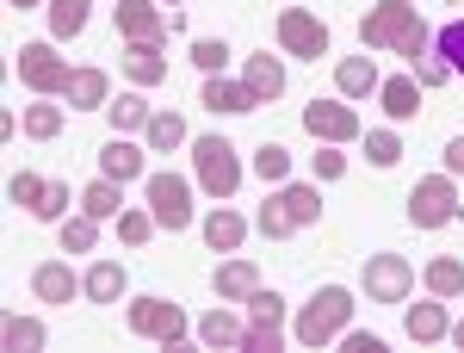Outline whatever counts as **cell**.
<instances>
[{
	"mask_svg": "<svg viewBox=\"0 0 464 353\" xmlns=\"http://www.w3.org/2000/svg\"><path fill=\"white\" fill-rule=\"evenodd\" d=\"M428 44H433V25L421 19L415 0H378V6L359 19V50H396V56L409 63V56L428 50Z\"/></svg>",
	"mask_w": 464,
	"mask_h": 353,
	"instance_id": "obj_1",
	"label": "cell"
},
{
	"mask_svg": "<svg viewBox=\"0 0 464 353\" xmlns=\"http://www.w3.org/2000/svg\"><path fill=\"white\" fill-rule=\"evenodd\" d=\"M347 322H353V291H347V285H322L316 298L297 310L291 341H304V348H328V341L347 335Z\"/></svg>",
	"mask_w": 464,
	"mask_h": 353,
	"instance_id": "obj_2",
	"label": "cell"
},
{
	"mask_svg": "<svg viewBox=\"0 0 464 353\" xmlns=\"http://www.w3.org/2000/svg\"><path fill=\"white\" fill-rule=\"evenodd\" d=\"M192 174H198V186H205L211 199H236V186H242V155H236V142L229 137H192Z\"/></svg>",
	"mask_w": 464,
	"mask_h": 353,
	"instance_id": "obj_3",
	"label": "cell"
},
{
	"mask_svg": "<svg viewBox=\"0 0 464 353\" xmlns=\"http://www.w3.org/2000/svg\"><path fill=\"white\" fill-rule=\"evenodd\" d=\"M124 322H130V335L161 341V348H179L192 335V322H186V310H179L174 298H130L124 304Z\"/></svg>",
	"mask_w": 464,
	"mask_h": 353,
	"instance_id": "obj_4",
	"label": "cell"
},
{
	"mask_svg": "<svg viewBox=\"0 0 464 353\" xmlns=\"http://www.w3.org/2000/svg\"><path fill=\"white\" fill-rule=\"evenodd\" d=\"M452 217H459V186H452V174L415 180V192H409V223H415V230H446Z\"/></svg>",
	"mask_w": 464,
	"mask_h": 353,
	"instance_id": "obj_5",
	"label": "cell"
},
{
	"mask_svg": "<svg viewBox=\"0 0 464 353\" xmlns=\"http://www.w3.org/2000/svg\"><path fill=\"white\" fill-rule=\"evenodd\" d=\"M415 291V267L402 254H365V298L372 304H402Z\"/></svg>",
	"mask_w": 464,
	"mask_h": 353,
	"instance_id": "obj_6",
	"label": "cell"
},
{
	"mask_svg": "<svg viewBox=\"0 0 464 353\" xmlns=\"http://www.w3.org/2000/svg\"><path fill=\"white\" fill-rule=\"evenodd\" d=\"M69 74L74 69L56 56V44H44V37H37V44H19V81H25L32 93H63Z\"/></svg>",
	"mask_w": 464,
	"mask_h": 353,
	"instance_id": "obj_7",
	"label": "cell"
},
{
	"mask_svg": "<svg viewBox=\"0 0 464 353\" xmlns=\"http://www.w3.org/2000/svg\"><path fill=\"white\" fill-rule=\"evenodd\" d=\"M149 211L155 223L174 236V230H192V186L179 174H149Z\"/></svg>",
	"mask_w": 464,
	"mask_h": 353,
	"instance_id": "obj_8",
	"label": "cell"
},
{
	"mask_svg": "<svg viewBox=\"0 0 464 353\" xmlns=\"http://www.w3.org/2000/svg\"><path fill=\"white\" fill-rule=\"evenodd\" d=\"M279 44H285V56L316 63V56H328V25H322L316 13H304V6H285L279 13Z\"/></svg>",
	"mask_w": 464,
	"mask_h": 353,
	"instance_id": "obj_9",
	"label": "cell"
},
{
	"mask_svg": "<svg viewBox=\"0 0 464 353\" xmlns=\"http://www.w3.org/2000/svg\"><path fill=\"white\" fill-rule=\"evenodd\" d=\"M304 131L316 142H353L365 124H359V112L347 106V100H310V106H304Z\"/></svg>",
	"mask_w": 464,
	"mask_h": 353,
	"instance_id": "obj_10",
	"label": "cell"
},
{
	"mask_svg": "<svg viewBox=\"0 0 464 353\" xmlns=\"http://www.w3.org/2000/svg\"><path fill=\"white\" fill-rule=\"evenodd\" d=\"M111 13H118V37H124V44H161V37L174 32L155 0H118Z\"/></svg>",
	"mask_w": 464,
	"mask_h": 353,
	"instance_id": "obj_11",
	"label": "cell"
},
{
	"mask_svg": "<svg viewBox=\"0 0 464 353\" xmlns=\"http://www.w3.org/2000/svg\"><path fill=\"white\" fill-rule=\"evenodd\" d=\"M378 106L391 124H409L415 112H421V81L415 74H391V81H378Z\"/></svg>",
	"mask_w": 464,
	"mask_h": 353,
	"instance_id": "obj_12",
	"label": "cell"
},
{
	"mask_svg": "<svg viewBox=\"0 0 464 353\" xmlns=\"http://www.w3.org/2000/svg\"><path fill=\"white\" fill-rule=\"evenodd\" d=\"M402 328H409V341H446L452 335V317H446V298H433L428 291V304H409V317H402Z\"/></svg>",
	"mask_w": 464,
	"mask_h": 353,
	"instance_id": "obj_13",
	"label": "cell"
},
{
	"mask_svg": "<svg viewBox=\"0 0 464 353\" xmlns=\"http://www.w3.org/2000/svg\"><path fill=\"white\" fill-rule=\"evenodd\" d=\"M63 100H69V112H106V100H111L106 69H74L69 87H63Z\"/></svg>",
	"mask_w": 464,
	"mask_h": 353,
	"instance_id": "obj_14",
	"label": "cell"
},
{
	"mask_svg": "<svg viewBox=\"0 0 464 353\" xmlns=\"http://www.w3.org/2000/svg\"><path fill=\"white\" fill-rule=\"evenodd\" d=\"M118 69L130 74L137 87H161V81H168V56H161V44H124Z\"/></svg>",
	"mask_w": 464,
	"mask_h": 353,
	"instance_id": "obj_15",
	"label": "cell"
},
{
	"mask_svg": "<svg viewBox=\"0 0 464 353\" xmlns=\"http://www.w3.org/2000/svg\"><path fill=\"white\" fill-rule=\"evenodd\" d=\"M378 81H384V74H378V63H372L365 50L334 63V87H341V100H365V93H378Z\"/></svg>",
	"mask_w": 464,
	"mask_h": 353,
	"instance_id": "obj_16",
	"label": "cell"
},
{
	"mask_svg": "<svg viewBox=\"0 0 464 353\" xmlns=\"http://www.w3.org/2000/svg\"><path fill=\"white\" fill-rule=\"evenodd\" d=\"M32 291L44 298V304H69V298H81L87 285L74 279V267H69V260H44V267L32 273Z\"/></svg>",
	"mask_w": 464,
	"mask_h": 353,
	"instance_id": "obj_17",
	"label": "cell"
},
{
	"mask_svg": "<svg viewBox=\"0 0 464 353\" xmlns=\"http://www.w3.org/2000/svg\"><path fill=\"white\" fill-rule=\"evenodd\" d=\"M100 174L124 186V180H149V162H143V149H137V142L111 137L106 149H100Z\"/></svg>",
	"mask_w": 464,
	"mask_h": 353,
	"instance_id": "obj_18",
	"label": "cell"
},
{
	"mask_svg": "<svg viewBox=\"0 0 464 353\" xmlns=\"http://www.w3.org/2000/svg\"><path fill=\"white\" fill-rule=\"evenodd\" d=\"M205 106L223 112V118H242V112H254L260 100L248 93V81H223V74H205Z\"/></svg>",
	"mask_w": 464,
	"mask_h": 353,
	"instance_id": "obj_19",
	"label": "cell"
},
{
	"mask_svg": "<svg viewBox=\"0 0 464 353\" xmlns=\"http://www.w3.org/2000/svg\"><path fill=\"white\" fill-rule=\"evenodd\" d=\"M242 81H248V93H254V100L266 106V100H279V93H285V63L260 50V56H248V69H242Z\"/></svg>",
	"mask_w": 464,
	"mask_h": 353,
	"instance_id": "obj_20",
	"label": "cell"
},
{
	"mask_svg": "<svg viewBox=\"0 0 464 353\" xmlns=\"http://www.w3.org/2000/svg\"><path fill=\"white\" fill-rule=\"evenodd\" d=\"M81 211L100 217V223H118V217H124V186L100 174L93 186H81Z\"/></svg>",
	"mask_w": 464,
	"mask_h": 353,
	"instance_id": "obj_21",
	"label": "cell"
},
{
	"mask_svg": "<svg viewBox=\"0 0 464 353\" xmlns=\"http://www.w3.org/2000/svg\"><path fill=\"white\" fill-rule=\"evenodd\" d=\"M279 205H285V217L304 230V223H316V217H322V192L310 186V180H285V186H279Z\"/></svg>",
	"mask_w": 464,
	"mask_h": 353,
	"instance_id": "obj_22",
	"label": "cell"
},
{
	"mask_svg": "<svg viewBox=\"0 0 464 353\" xmlns=\"http://www.w3.org/2000/svg\"><path fill=\"white\" fill-rule=\"evenodd\" d=\"M242 236H248V223L229 211V205H217V211L205 217V242H211V254H236V248H242Z\"/></svg>",
	"mask_w": 464,
	"mask_h": 353,
	"instance_id": "obj_23",
	"label": "cell"
},
{
	"mask_svg": "<svg viewBox=\"0 0 464 353\" xmlns=\"http://www.w3.org/2000/svg\"><path fill=\"white\" fill-rule=\"evenodd\" d=\"M254 285H260L254 260H223V267H217V298H223V304H248Z\"/></svg>",
	"mask_w": 464,
	"mask_h": 353,
	"instance_id": "obj_24",
	"label": "cell"
},
{
	"mask_svg": "<svg viewBox=\"0 0 464 353\" xmlns=\"http://www.w3.org/2000/svg\"><path fill=\"white\" fill-rule=\"evenodd\" d=\"M87 298H93V304H118V298H124V267H118V260H93V267H87Z\"/></svg>",
	"mask_w": 464,
	"mask_h": 353,
	"instance_id": "obj_25",
	"label": "cell"
},
{
	"mask_svg": "<svg viewBox=\"0 0 464 353\" xmlns=\"http://www.w3.org/2000/svg\"><path fill=\"white\" fill-rule=\"evenodd\" d=\"M106 118H111V131L124 137V131H149V118H155V112H149L143 93H118V100H106Z\"/></svg>",
	"mask_w": 464,
	"mask_h": 353,
	"instance_id": "obj_26",
	"label": "cell"
},
{
	"mask_svg": "<svg viewBox=\"0 0 464 353\" xmlns=\"http://www.w3.org/2000/svg\"><path fill=\"white\" fill-rule=\"evenodd\" d=\"M242 328H248V322H236L229 310H223V304H217V310H211L205 322H198L192 335H198L205 348H242Z\"/></svg>",
	"mask_w": 464,
	"mask_h": 353,
	"instance_id": "obj_27",
	"label": "cell"
},
{
	"mask_svg": "<svg viewBox=\"0 0 464 353\" xmlns=\"http://www.w3.org/2000/svg\"><path fill=\"white\" fill-rule=\"evenodd\" d=\"M421 285H428L433 298H459V291H464V260H452V254H440V260H428V273H421Z\"/></svg>",
	"mask_w": 464,
	"mask_h": 353,
	"instance_id": "obj_28",
	"label": "cell"
},
{
	"mask_svg": "<svg viewBox=\"0 0 464 353\" xmlns=\"http://www.w3.org/2000/svg\"><path fill=\"white\" fill-rule=\"evenodd\" d=\"M254 174L266 180V186H285L291 180V149L285 142H260V149H254Z\"/></svg>",
	"mask_w": 464,
	"mask_h": 353,
	"instance_id": "obj_29",
	"label": "cell"
},
{
	"mask_svg": "<svg viewBox=\"0 0 464 353\" xmlns=\"http://www.w3.org/2000/svg\"><path fill=\"white\" fill-rule=\"evenodd\" d=\"M69 205H81V192H69V180H50V186H44V199L32 205V217H37V223H63Z\"/></svg>",
	"mask_w": 464,
	"mask_h": 353,
	"instance_id": "obj_30",
	"label": "cell"
},
{
	"mask_svg": "<svg viewBox=\"0 0 464 353\" xmlns=\"http://www.w3.org/2000/svg\"><path fill=\"white\" fill-rule=\"evenodd\" d=\"M143 137H149V149H155V155H168V149H179V142H186V118H179V112H155Z\"/></svg>",
	"mask_w": 464,
	"mask_h": 353,
	"instance_id": "obj_31",
	"label": "cell"
},
{
	"mask_svg": "<svg viewBox=\"0 0 464 353\" xmlns=\"http://www.w3.org/2000/svg\"><path fill=\"white\" fill-rule=\"evenodd\" d=\"M56 131H63V106H50V93H37L32 106H25V137H56Z\"/></svg>",
	"mask_w": 464,
	"mask_h": 353,
	"instance_id": "obj_32",
	"label": "cell"
},
{
	"mask_svg": "<svg viewBox=\"0 0 464 353\" xmlns=\"http://www.w3.org/2000/svg\"><path fill=\"white\" fill-rule=\"evenodd\" d=\"M50 32L56 37H81L87 32V0H50Z\"/></svg>",
	"mask_w": 464,
	"mask_h": 353,
	"instance_id": "obj_33",
	"label": "cell"
},
{
	"mask_svg": "<svg viewBox=\"0 0 464 353\" xmlns=\"http://www.w3.org/2000/svg\"><path fill=\"white\" fill-rule=\"evenodd\" d=\"M93 242H100V217H87V211L63 217V254H69V248L74 254H93Z\"/></svg>",
	"mask_w": 464,
	"mask_h": 353,
	"instance_id": "obj_34",
	"label": "cell"
},
{
	"mask_svg": "<svg viewBox=\"0 0 464 353\" xmlns=\"http://www.w3.org/2000/svg\"><path fill=\"white\" fill-rule=\"evenodd\" d=\"M409 74H415V81H421V87H446V81H452V69H446V56H440V50H415V56H409Z\"/></svg>",
	"mask_w": 464,
	"mask_h": 353,
	"instance_id": "obj_35",
	"label": "cell"
},
{
	"mask_svg": "<svg viewBox=\"0 0 464 353\" xmlns=\"http://www.w3.org/2000/svg\"><path fill=\"white\" fill-rule=\"evenodd\" d=\"M433 50L446 56V69H452V74H464V13L452 19V25H440V32H433Z\"/></svg>",
	"mask_w": 464,
	"mask_h": 353,
	"instance_id": "obj_36",
	"label": "cell"
},
{
	"mask_svg": "<svg viewBox=\"0 0 464 353\" xmlns=\"http://www.w3.org/2000/svg\"><path fill=\"white\" fill-rule=\"evenodd\" d=\"M365 162L372 168H396L402 162V137L396 131H365Z\"/></svg>",
	"mask_w": 464,
	"mask_h": 353,
	"instance_id": "obj_37",
	"label": "cell"
},
{
	"mask_svg": "<svg viewBox=\"0 0 464 353\" xmlns=\"http://www.w3.org/2000/svg\"><path fill=\"white\" fill-rule=\"evenodd\" d=\"M254 230H260L266 242H285L291 230H297V223H291V217H285V205H279V192H273V199L260 205V217H254Z\"/></svg>",
	"mask_w": 464,
	"mask_h": 353,
	"instance_id": "obj_38",
	"label": "cell"
},
{
	"mask_svg": "<svg viewBox=\"0 0 464 353\" xmlns=\"http://www.w3.org/2000/svg\"><path fill=\"white\" fill-rule=\"evenodd\" d=\"M6 348L13 353H37L44 348V322L37 317H6Z\"/></svg>",
	"mask_w": 464,
	"mask_h": 353,
	"instance_id": "obj_39",
	"label": "cell"
},
{
	"mask_svg": "<svg viewBox=\"0 0 464 353\" xmlns=\"http://www.w3.org/2000/svg\"><path fill=\"white\" fill-rule=\"evenodd\" d=\"M161 223H155V211H130L124 205V217H118V242H130V248H143L149 236H155Z\"/></svg>",
	"mask_w": 464,
	"mask_h": 353,
	"instance_id": "obj_40",
	"label": "cell"
},
{
	"mask_svg": "<svg viewBox=\"0 0 464 353\" xmlns=\"http://www.w3.org/2000/svg\"><path fill=\"white\" fill-rule=\"evenodd\" d=\"M44 186H50V180H44V174H25V168H19V174L6 180V199H13V205H25V211H32L37 199H44Z\"/></svg>",
	"mask_w": 464,
	"mask_h": 353,
	"instance_id": "obj_41",
	"label": "cell"
},
{
	"mask_svg": "<svg viewBox=\"0 0 464 353\" xmlns=\"http://www.w3.org/2000/svg\"><path fill=\"white\" fill-rule=\"evenodd\" d=\"M192 63H198L205 74H223V63H229V44H223V37H198V44H192Z\"/></svg>",
	"mask_w": 464,
	"mask_h": 353,
	"instance_id": "obj_42",
	"label": "cell"
},
{
	"mask_svg": "<svg viewBox=\"0 0 464 353\" xmlns=\"http://www.w3.org/2000/svg\"><path fill=\"white\" fill-rule=\"evenodd\" d=\"M341 174H347V155H341V142L316 149V180H341Z\"/></svg>",
	"mask_w": 464,
	"mask_h": 353,
	"instance_id": "obj_43",
	"label": "cell"
},
{
	"mask_svg": "<svg viewBox=\"0 0 464 353\" xmlns=\"http://www.w3.org/2000/svg\"><path fill=\"white\" fill-rule=\"evenodd\" d=\"M446 174H452V180L464 174V137H452V142H446Z\"/></svg>",
	"mask_w": 464,
	"mask_h": 353,
	"instance_id": "obj_44",
	"label": "cell"
},
{
	"mask_svg": "<svg viewBox=\"0 0 464 353\" xmlns=\"http://www.w3.org/2000/svg\"><path fill=\"white\" fill-rule=\"evenodd\" d=\"M347 353H384L378 335H347Z\"/></svg>",
	"mask_w": 464,
	"mask_h": 353,
	"instance_id": "obj_45",
	"label": "cell"
},
{
	"mask_svg": "<svg viewBox=\"0 0 464 353\" xmlns=\"http://www.w3.org/2000/svg\"><path fill=\"white\" fill-rule=\"evenodd\" d=\"M6 6H19V13H32V6H44V0H6Z\"/></svg>",
	"mask_w": 464,
	"mask_h": 353,
	"instance_id": "obj_46",
	"label": "cell"
},
{
	"mask_svg": "<svg viewBox=\"0 0 464 353\" xmlns=\"http://www.w3.org/2000/svg\"><path fill=\"white\" fill-rule=\"evenodd\" d=\"M452 341H459V348H464V322H452Z\"/></svg>",
	"mask_w": 464,
	"mask_h": 353,
	"instance_id": "obj_47",
	"label": "cell"
},
{
	"mask_svg": "<svg viewBox=\"0 0 464 353\" xmlns=\"http://www.w3.org/2000/svg\"><path fill=\"white\" fill-rule=\"evenodd\" d=\"M168 6H179V0H168Z\"/></svg>",
	"mask_w": 464,
	"mask_h": 353,
	"instance_id": "obj_48",
	"label": "cell"
}]
</instances>
